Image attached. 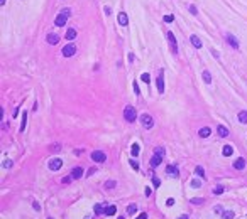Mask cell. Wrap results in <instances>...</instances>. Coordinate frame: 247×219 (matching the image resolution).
<instances>
[{
    "mask_svg": "<svg viewBox=\"0 0 247 219\" xmlns=\"http://www.w3.org/2000/svg\"><path fill=\"white\" fill-rule=\"evenodd\" d=\"M71 181H73V175L70 174V175H68V177H64V179H63L61 182H63V184H68V182H71Z\"/></svg>",
    "mask_w": 247,
    "mask_h": 219,
    "instance_id": "cell-38",
    "label": "cell"
},
{
    "mask_svg": "<svg viewBox=\"0 0 247 219\" xmlns=\"http://www.w3.org/2000/svg\"><path fill=\"white\" fill-rule=\"evenodd\" d=\"M71 175H73V179H80V177L83 175V169H81V167H75V169L71 170Z\"/></svg>",
    "mask_w": 247,
    "mask_h": 219,
    "instance_id": "cell-19",
    "label": "cell"
},
{
    "mask_svg": "<svg viewBox=\"0 0 247 219\" xmlns=\"http://www.w3.org/2000/svg\"><path fill=\"white\" fill-rule=\"evenodd\" d=\"M161 162H163V157H159V155H152V159H151V167L152 169H156V167H159L161 165Z\"/></svg>",
    "mask_w": 247,
    "mask_h": 219,
    "instance_id": "cell-13",
    "label": "cell"
},
{
    "mask_svg": "<svg viewBox=\"0 0 247 219\" xmlns=\"http://www.w3.org/2000/svg\"><path fill=\"white\" fill-rule=\"evenodd\" d=\"M92 160L102 164V162L107 160V155H105V152H102V150H95V152H92Z\"/></svg>",
    "mask_w": 247,
    "mask_h": 219,
    "instance_id": "cell-5",
    "label": "cell"
},
{
    "mask_svg": "<svg viewBox=\"0 0 247 219\" xmlns=\"http://www.w3.org/2000/svg\"><path fill=\"white\" fill-rule=\"evenodd\" d=\"M135 219H147V214H146V212H142V214H139Z\"/></svg>",
    "mask_w": 247,
    "mask_h": 219,
    "instance_id": "cell-46",
    "label": "cell"
},
{
    "mask_svg": "<svg viewBox=\"0 0 247 219\" xmlns=\"http://www.w3.org/2000/svg\"><path fill=\"white\" fill-rule=\"evenodd\" d=\"M118 219H124V218H122V216H120V218H118Z\"/></svg>",
    "mask_w": 247,
    "mask_h": 219,
    "instance_id": "cell-53",
    "label": "cell"
},
{
    "mask_svg": "<svg viewBox=\"0 0 247 219\" xmlns=\"http://www.w3.org/2000/svg\"><path fill=\"white\" fill-rule=\"evenodd\" d=\"M141 79H142L144 83H147V84L151 83V76H149L147 73H144V74H142V76H141Z\"/></svg>",
    "mask_w": 247,
    "mask_h": 219,
    "instance_id": "cell-33",
    "label": "cell"
},
{
    "mask_svg": "<svg viewBox=\"0 0 247 219\" xmlns=\"http://www.w3.org/2000/svg\"><path fill=\"white\" fill-rule=\"evenodd\" d=\"M115 212H117V207H115L114 204H112V206H107V207H105V216H114Z\"/></svg>",
    "mask_w": 247,
    "mask_h": 219,
    "instance_id": "cell-21",
    "label": "cell"
},
{
    "mask_svg": "<svg viewBox=\"0 0 247 219\" xmlns=\"http://www.w3.org/2000/svg\"><path fill=\"white\" fill-rule=\"evenodd\" d=\"M115 185H117L115 181H107V182H105V189H108V190H110V189H114Z\"/></svg>",
    "mask_w": 247,
    "mask_h": 219,
    "instance_id": "cell-30",
    "label": "cell"
},
{
    "mask_svg": "<svg viewBox=\"0 0 247 219\" xmlns=\"http://www.w3.org/2000/svg\"><path fill=\"white\" fill-rule=\"evenodd\" d=\"M203 81H205L207 84H210V83H212V74H210L208 71H203Z\"/></svg>",
    "mask_w": 247,
    "mask_h": 219,
    "instance_id": "cell-26",
    "label": "cell"
},
{
    "mask_svg": "<svg viewBox=\"0 0 247 219\" xmlns=\"http://www.w3.org/2000/svg\"><path fill=\"white\" fill-rule=\"evenodd\" d=\"M217 133H218L220 138H225V137H228V128L224 127V125H218L217 127Z\"/></svg>",
    "mask_w": 247,
    "mask_h": 219,
    "instance_id": "cell-11",
    "label": "cell"
},
{
    "mask_svg": "<svg viewBox=\"0 0 247 219\" xmlns=\"http://www.w3.org/2000/svg\"><path fill=\"white\" fill-rule=\"evenodd\" d=\"M166 204H168V206H173V204H174V199H168V201H166Z\"/></svg>",
    "mask_w": 247,
    "mask_h": 219,
    "instance_id": "cell-49",
    "label": "cell"
},
{
    "mask_svg": "<svg viewBox=\"0 0 247 219\" xmlns=\"http://www.w3.org/2000/svg\"><path fill=\"white\" fill-rule=\"evenodd\" d=\"M5 2H7V0H0V5L3 7V5H5Z\"/></svg>",
    "mask_w": 247,
    "mask_h": 219,
    "instance_id": "cell-51",
    "label": "cell"
},
{
    "mask_svg": "<svg viewBox=\"0 0 247 219\" xmlns=\"http://www.w3.org/2000/svg\"><path fill=\"white\" fill-rule=\"evenodd\" d=\"M227 42L230 47H234V49H239V40H237V37L232 36V34H227Z\"/></svg>",
    "mask_w": 247,
    "mask_h": 219,
    "instance_id": "cell-9",
    "label": "cell"
},
{
    "mask_svg": "<svg viewBox=\"0 0 247 219\" xmlns=\"http://www.w3.org/2000/svg\"><path fill=\"white\" fill-rule=\"evenodd\" d=\"M3 167L10 169V167H12V160H5V162H3Z\"/></svg>",
    "mask_w": 247,
    "mask_h": 219,
    "instance_id": "cell-43",
    "label": "cell"
},
{
    "mask_svg": "<svg viewBox=\"0 0 247 219\" xmlns=\"http://www.w3.org/2000/svg\"><path fill=\"white\" fill-rule=\"evenodd\" d=\"M141 123H142V127L146 128V130H151L152 127H154V120H152L151 115H147V113H144V115H141Z\"/></svg>",
    "mask_w": 247,
    "mask_h": 219,
    "instance_id": "cell-3",
    "label": "cell"
},
{
    "mask_svg": "<svg viewBox=\"0 0 247 219\" xmlns=\"http://www.w3.org/2000/svg\"><path fill=\"white\" fill-rule=\"evenodd\" d=\"M124 118H125V121H129V123L135 121V118H137L135 108H134V106H125V110H124Z\"/></svg>",
    "mask_w": 247,
    "mask_h": 219,
    "instance_id": "cell-2",
    "label": "cell"
},
{
    "mask_svg": "<svg viewBox=\"0 0 247 219\" xmlns=\"http://www.w3.org/2000/svg\"><path fill=\"white\" fill-rule=\"evenodd\" d=\"M134 91H135V94H141V90H139L137 83H134Z\"/></svg>",
    "mask_w": 247,
    "mask_h": 219,
    "instance_id": "cell-44",
    "label": "cell"
},
{
    "mask_svg": "<svg viewBox=\"0 0 247 219\" xmlns=\"http://www.w3.org/2000/svg\"><path fill=\"white\" fill-rule=\"evenodd\" d=\"M135 211H137V204H131V206L127 207V212H129V214H134Z\"/></svg>",
    "mask_w": 247,
    "mask_h": 219,
    "instance_id": "cell-32",
    "label": "cell"
},
{
    "mask_svg": "<svg viewBox=\"0 0 247 219\" xmlns=\"http://www.w3.org/2000/svg\"><path fill=\"white\" fill-rule=\"evenodd\" d=\"M212 54H213V57H215V59H220V54H218L215 49H212Z\"/></svg>",
    "mask_w": 247,
    "mask_h": 219,
    "instance_id": "cell-45",
    "label": "cell"
},
{
    "mask_svg": "<svg viewBox=\"0 0 247 219\" xmlns=\"http://www.w3.org/2000/svg\"><path fill=\"white\" fill-rule=\"evenodd\" d=\"M75 37H76V31L73 27L66 31V40H75Z\"/></svg>",
    "mask_w": 247,
    "mask_h": 219,
    "instance_id": "cell-20",
    "label": "cell"
},
{
    "mask_svg": "<svg viewBox=\"0 0 247 219\" xmlns=\"http://www.w3.org/2000/svg\"><path fill=\"white\" fill-rule=\"evenodd\" d=\"M210 133H212V130H210V127H203L200 128V131H198V135L201 137V138H208Z\"/></svg>",
    "mask_w": 247,
    "mask_h": 219,
    "instance_id": "cell-16",
    "label": "cell"
},
{
    "mask_svg": "<svg viewBox=\"0 0 247 219\" xmlns=\"http://www.w3.org/2000/svg\"><path fill=\"white\" fill-rule=\"evenodd\" d=\"M239 121L247 125V111H239Z\"/></svg>",
    "mask_w": 247,
    "mask_h": 219,
    "instance_id": "cell-23",
    "label": "cell"
},
{
    "mask_svg": "<svg viewBox=\"0 0 247 219\" xmlns=\"http://www.w3.org/2000/svg\"><path fill=\"white\" fill-rule=\"evenodd\" d=\"M222 153H224V157H230V155L234 153L232 145H224V147H222Z\"/></svg>",
    "mask_w": 247,
    "mask_h": 219,
    "instance_id": "cell-17",
    "label": "cell"
},
{
    "mask_svg": "<svg viewBox=\"0 0 247 219\" xmlns=\"http://www.w3.org/2000/svg\"><path fill=\"white\" fill-rule=\"evenodd\" d=\"M48 165H49V169H51V170H54V172H56V170H59V169L63 167V160H61V159H51Z\"/></svg>",
    "mask_w": 247,
    "mask_h": 219,
    "instance_id": "cell-7",
    "label": "cell"
},
{
    "mask_svg": "<svg viewBox=\"0 0 247 219\" xmlns=\"http://www.w3.org/2000/svg\"><path fill=\"white\" fill-rule=\"evenodd\" d=\"M139 152H141V147H139V143H134V145H132V150H131L132 157H137V155H139Z\"/></svg>",
    "mask_w": 247,
    "mask_h": 219,
    "instance_id": "cell-25",
    "label": "cell"
},
{
    "mask_svg": "<svg viewBox=\"0 0 247 219\" xmlns=\"http://www.w3.org/2000/svg\"><path fill=\"white\" fill-rule=\"evenodd\" d=\"M32 206H34V209H36V211H39V209H41V206H39L37 202H34V204H32Z\"/></svg>",
    "mask_w": 247,
    "mask_h": 219,
    "instance_id": "cell-50",
    "label": "cell"
},
{
    "mask_svg": "<svg viewBox=\"0 0 247 219\" xmlns=\"http://www.w3.org/2000/svg\"><path fill=\"white\" fill-rule=\"evenodd\" d=\"M63 56L64 57H71V56H75V52H76V46L73 44V42H70V44H66L64 47H63Z\"/></svg>",
    "mask_w": 247,
    "mask_h": 219,
    "instance_id": "cell-4",
    "label": "cell"
},
{
    "mask_svg": "<svg viewBox=\"0 0 247 219\" xmlns=\"http://www.w3.org/2000/svg\"><path fill=\"white\" fill-rule=\"evenodd\" d=\"M188 9H190V12L193 14V15H198V9H196L193 3H191V5H188Z\"/></svg>",
    "mask_w": 247,
    "mask_h": 219,
    "instance_id": "cell-34",
    "label": "cell"
},
{
    "mask_svg": "<svg viewBox=\"0 0 247 219\" xmlns=\"http://www.w3.org/2000/svg\"><path fill=\"white\" fill-rule=\"evenodd\" d=\"M179 219H188V216H186V214H183V216H181Z\"/></svg>",
    "mask_w": 247,
    "mask_h": 219,
    "instance_id": "cell-52",
    "label": "cell"
},
{
    "mask_svg": "<svg viewBox=\"0 0 247 219\" xmlns=\"http://www.w3.org/2000/svg\"><path fill=\"white\" fill-rule=\"evenodd\" d=\"M154 153H156V155H159V157H164V155H166V150H164V148H161V147H157V148L154 150Z\"/></svg>",
    "mask_w": 247,
    "mask_h": 219,
    "instance_id": "cell-29",
    "label": "cell"
},
{
    "mask_svg": "<svg viewBox=\"0 0 247 219\" xmlns=\"http://www.w3.org/2000/svg\"><path fill=\"white\" fill-rule=\"evenodd\" d=\"M48 219H53V218H48Z\"/></svg>",
    "mask_w": 247,
    "mask_h": 219,
    "instance_id": "cell-54",
    "label": "cell"
},
{
    "mask_svg": "<svg viewBox=\"0 0 247 219\" xmlns=\"http://www.w3.org/2000/svg\"><path fill=\"white\" fill-rule=\"evenodd\" d=\"M46 40H48L51 46H56L58 42H59V36H58V34H54V32H51V34H48Z\"/></svg>",
    "mask_w": 247,
    "mask_h": 219,
    "instance_id": "cell-10",
    "label": "cell"
},
{
    "mask_svg": "<svg viewBox=\"0 0 247 219\" xmlns=\"http://www.w3.org/2000/svg\"><path fill=\"white\" fill-rule=\"evenodd\" d=\"M95 172H96V167H92V169H90V170L86 172V177H90V175H93Z\"/></svg>",
    "mask_w": 247,
    "mask_h": 219,
    "instance_id": "cell-41",
    "label": "cell"
},
{
    "mask_svg": "<svg viewBox=\"0 0 247 219\" xmlns=\"http://www.w3.org/2000/svg\"><path fill=\"white\" fill-rule=\"evenodd\" d=\"M195 172H196V175H198V177H201V179L205 177V170H203V167H200V165H198V167L195 169Z\"/></svg>",
    "mask_w": 247,
    "mask_h": 219,
    "instance_id": "cell-28",
    "label": "cell"
},
{
    "mask_svg": "<svg viewBox=\"0 0 247 219\" xmlns=\"http://www.w3.org/2000/svg\"><path fill=\"white\" fill-rule=\"evenodd\" d=\"M224 190H225V189H224V187H222V185H217V187H215V189H213V194H215V196H218V194H222V192H224Z\"/></svg>",
    "mask_w": 247,
    "mask_h": 219,
    "instance_id": "cell-31",
    "label": "cell"
},
{
    "mask_svg": "<svg viewBox=\"0 0 247 219\" xmlns=\"http://www.w3.org/2000/svg\"><path fill=\"white\" fill-rule=\"evenodd\" d=\"M190 40H191V44H193V46H195L196 49H200V47L203 46V44H201V40H200V37H198V36H191V37H190Z\"/></svg>",
    "mask_w": 247,
    "mask_h": 219,
    "instance_id": "cell-18",
    "label": "cell"
},
{
    "mask_svg": "<svg viewBox=\"0 0 247 219\" xmlns=\"http://www.w3.org/2000/svg\"><path fill=\"white\" fill-rule=\"evenodd\" d=\"M166 174H171L173 177H178V175H179V170H178L176 165H168V167H166Z\"/></svg>",
    "mask_w": 247,
    "mask_h": 219,
    "instance_id": "cell-15",
    "label": "cell"
},
{
    "mask_svg": "<svg viewBox=\"0 0 247 219\" xmlns=\"http://www.w3.org/2000/svg\"><path fill=\"white\" fill-rule=\"evenodd\" d=\"M213 211H215L217 214H222V212H224V209H222V206H215V207H213Z\"/></svg>",
    "mask_w": 247,
    "mask_h": 219,
    "instance_id": "cell-39",
    "label": "cell"
},
{
    "mask_svg": "<svg viewBox=\"0 0 247 219\" xmlns=\"http://www.w3.org/2000/svg\"><path fill=\"white\" fill-rule=\"evenodd\" d=\"M163 20H164V22H173V20H174V17H173V15H164V17H163Z\"/></svg>",
    "mask_w": 247,
    "mask_h": 219,
    "instance_id": "cell-42",
    "label": "cell"
},
{
    "mask_svg": "<svg viewBox=\"0 0 247 219\" xmlns=\"http://www.w3.org/2000/svg\"><path fill=\"white\" fill-rule=\"evenodd\" d=\"M70 15H71V10L66 7V9H63L59 14H58V17L54 19V24H56V27H64V24H66V20L70 19Z\"/></svg>",
    "mask_w": 247,
    "mask_h": 219,
    "instance_id": "cell-1",
    "label": "cell"
},
{
    "mask_svg": "<svg viewBox=\"0 0 247 219\" xmlns=\"http://www.w3.org/2000/svg\"><path fill=\"white\" fill-rule=\"evenodd\" d=\"M129 162H131V165H132V169H134V170H139V169H141V167H139V164H137V162H135L134 159H132V160H129Z\"/></svg>",
    "mask_w": 247,
    "mask_h": 219,
    "instance_id": "cell-37",
    "label": "cell"
},
{
    "mask_svg": "<svg viewBox=\"0 0 247 219\" xmlns=\"http://www.w3.org/2000/svg\"><path fill=\"white\" fill-rule=\"evenodd\" d=\"M234 169H237V170H244V169H246V160H244L242 157H239V159L234 162Z\"/></svg>",
    "mask_w": 247,
    "mask_h": 219,
    "instance_id": "cell-12",
    "label": "cell"
},
{
    "mask_svg": "<svg viewBox=\"0 0 247 219\" xmlns=\"http://www.w3.org/2000/svg\"><path fill=\"white\" fill-rule=\"evenodd\" d=\"M156 83H157V91L161 93H164V78H163V71H159L157 73V79H156Z\"/></svg>",
    "mask_w": 247,
    "mask_h": 219,
    "instance_id": "cell-8",
    "label": "cell"
},
{
    "mask_svg": "<svg viewBox=\"0 0 247 219\" xmlns=\"http://www.w3.org/2000/svg\"><path fill=\"white\" fill-rule=\"evenodd\" d=\"M222 216H224V219H234V218H235V214H234L232 211H224V212H222Z\"/></svg>",
    "mask_w": 247,
    "mask_h": 219,
    "instance_id": "cell-27",
    "label": "cell"
},
{
    "mask_svg": "<svg viewBox=\"0 0 247 219\" xmlns=\"http://www.w3.org/2000/svg\"><path fill=\"white\" fill-rule=\"evenodd\" d=\"M118 24H120L122 27H125V25L129 24V17H127L125 12H120V14H118Z\"/></svg>",
    "mask_w": 247,
    "mask_h": 219,
    "instance_id": "cell-14",
    "label": "cell"
},
{
    "mask_svg": "<svg viewBox=\"0 0 247 219\" xmlns=\"http://www.w3.org/2000/svg\"><path fill=\"white\" fill-rule=\"evenodd\" d=\"M93 211H95V214H105V207H103V204H95L93 206Z\"/></svg>",
    "mask_w": 247,
    "mask_h": 219,
    "instance_id": "cell-22",
    "label": "cell"
},
{
    "mask_svg": "<svg viewBox=\"0 0 247 219\" xmlns=\"http://www.w3.org/2000/svg\"><path fill=\"white\" fill-rule=\"evenodd\" d=\"M25 125H27V113L24 111V113H22V123H20V131H24V130H25Z\"/></svg>",
    "mask_w": 247,
    "mask_h": 219,
    "instance_id": "cell-24",
    "label": "cell"
},
{
    "mask_svg": "<svg viewBox=\"0 0 247 219\" xmlns=\"http://www.w3.org/2000/svg\"><path fill=\"white\" fill-rule=\"evenodd\" d=\"M201 202H203V199H200V197H195V199H191V204H196V206H198V204H201Z\"/></svg>",
    "mask_w": 247,
    "mask_h": 219,
    "instance_id": "cell-40",
    "label": "cell"
},
{
    "mask_svg": "<svg viewBox=\"0 0 247 219\" xmlns=\"http://www.w3.org/2000/svg\"><path fill=\"white\" fill-rule=\"evenodd\" d=\"M152 184H154V187H159V185H161V181H159L156 175H152Z\"/></svg>",
    "mask_w": 247,
    "mask_h": 219,
    "instance_id": "cell-36",
    "label": "cell"
},
{
    "mask_svg": "<svg viewBox=\"0 0 247 219\" xmlns=\"http://www.w3.org/2000/svg\"><path fill=\"white\" fill-rule=\"evenodd\" d=\"M3 115H5V110L0 108V116H2V121H3Z\"/></svg>",
    "mask_w": 247,
    "mask_h": 219,
    "instance_id": "cell-48",
    "label": "cell"
},
{
    "mask_svg": "<svg viewBox=\"0 0 247 219\" xmlns=\"http://www.w3.org/2000/svg\"><path fill=\"white\" fill-rule=\"evenodd\" d=\"M103 10H105V14H107V15H110V14H112V9H110V7H105Z\"/></svg>",
    "mask_w": 247,
    "mask_h": 219,
    "instance_id": "cell-47",
    "label": "cell"
},
{
    "mask_svg": "<svg viewBox=\"0 0 247 219\" xmlns=\"http://www.w3.org/2000/svg\"><path fill=\"white\" fill-rule=\"evenodd\" d=\"M168 40H169L171 52H173V54H178V44H176V37H174V34H173L171 31L168 32Z\"/></svg>",
    "mask_w": 247,
    "mask_h": 219,
    "instance_id": "cell-6",
    "label": "cell"
},
{
    "mask_svg": "<svg viewBox=\"0 0 247 219\" xmlns=\"http://www.w3.org/2000/svg\"><path fill=\"white\" fill-rule=\"evenodd\" d=\"M200 185H201V182H200L198 179H193V181H191V187H195V189H198Z\"/></svg>",
    "mask_w": 247,
    "mask_h": 219,
    "instance_id": "cell-35",
    "label": "cell"
}]
</instances>
